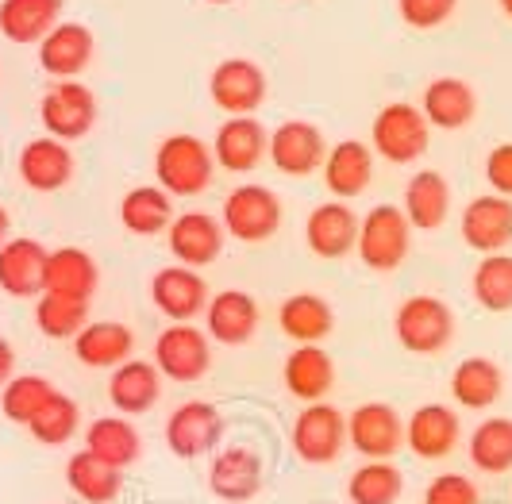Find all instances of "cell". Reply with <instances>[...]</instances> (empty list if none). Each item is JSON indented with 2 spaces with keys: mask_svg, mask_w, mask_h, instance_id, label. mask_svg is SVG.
Masks as SVG:
<instances>
[{
  "mask_svg": "<svg viewBox=\"0 0 512 504\" xmlns=\"http://www.w3.org/2000/svg\"><path fill=\"white\" fill-rule=\"evenodd\" d=\"M212 147H208L201 135H166L154 151V177H158V189H166L170 197H197L212 185Z\"/></svg>",
  "mask_w": 512,
  "mask_h": 504,
  "instance_id": "obj_1",
  "label": "cell"
},
{
  "mask_svg": "<svg viewBox=\"0 0 512 504\" xmlns=\"http://www.w3.org/2000/svg\"><path fill=\"white\" fill-rule=\"evenodd\" d=\"M409 243H412V224L405 220V212L397 204H374L359 220V243H355V251H359L366 270L393 274L409 258Z\"/></svg>",
  "mask_w": 512,
  "mask_h": 504,
  "instance_id": "obj_2",
  "label": "cell"
},
{
  "mask_svg": "<svg viewBox=\"0 0 512 504\" xmlns=\"http://www.w3.org/2000/svg\"><path fill=\"white\" fill-rule=\"evenodd\" d=\"M428 139H432V127L424 120V112L409 101L385 104L382 112L374 116V124H370V151L382 154L385 162H393V166L416 162L420 154L428 151Z\"/></svg>",
  "mask_w": 512,
  "mask_h": 504,
  "instance_id": "obj_3",
  "label": "cell"
},
{
  "mask_svg": "<svg viewBox=\"0 0 512 504\" xmlns=\"http://www.w3.org/2000/svg\"><path fill=\"white\" fill-rule=\"evenodd\" d=\"M220 224L235 243H266L282 227V201L266 185H239L224 197Z\"/></svg>",
  "mask_w": 512,
  "mask_h": 504,
  "instance_id": "obj_4",
  "label": "cell"
},
{
  "mask_svg": "<svg viewBox=\"0 0 512 504\" xmlns=\"http://www.w3.org/2000/svg\"><path fill=\"white\" fill-rule=\"evenodd\" d=\"M455 312L439 297H409L393 316V335L397 343L412 354H439L455 339Z\"/></svg>",
  "mask_w": 512,
  "mask_h": 504,
  "instance_id": "obj_5",
  "label": "cell"
},
{
  "mask_svg": "<svg viewBox=\"0 0 512 504\" xmlns=\"http://www.w3.org/2000/svg\"><path fill=\"white\" fill-rule=\"evenodd\" d=\"M289 443L301 462L308 466H328L335 462L343 447H347V416L335 408V404H305L293 420V431H289Z\"/></svg>",
  "mask_w": 512,
  "mask_h": 504,
  "instance_id": "obj_6",
  "label": "cell"
},
{
  "mask_svg": "<svg viewBox=\"0 0 512 504\" xmlns=\"http://www.w3.org/2000/svg\"><path fill=\"white\" fill-rule=\"evenodd\" d=\"M39 120H43L51 139H62V143L85 139L97 124V97L77 77L74 81H58L39 101Z\"/></svg>",
  "mask_w": 512,
  "mask_h": 504,
  "instance_id": "obj_7",
  "label": "cell"
},
{
  "mask_svg": "<svg viewBox=\"0 0 512 504\" xmlns=\"http://www.w3.org/2000/svg\"><path fill=\"white\" fill-rule=\"evenodd\" d=\"M208 343L212 339L201 328H193V324H170L166 331H158V339H154L158 374L170 381H181V385L201 381L208 374V366H212V347Z\"/></svg>",
  "mask_w": 512,
  "mask_h": 504,
  "instance_id": "obj_8",
  "label": "cell"
},
{
  "mask_svg": "<svg viewBox=\"0 0 512 504\" xmlns=\"http://www.w3.org/2000/svg\"><path fill=\"white\" fill-rule=\"evenodd\" d=\"M266 93H270V81L251 58H224L208 77V97L228 116H255Z\"/></svg>",
  "mask_w": 512,
  "mask_h": 504,
  "instance_id": "obj_9",
  "label": "cell"
},
{
  "mask_svg": "<svg viewBox=\"0 0 512 504\" xmlns=\"http://www.w3.org/2000/svg\"><path fill=\"white\" fill-rule=\"evenodd\" d=\"M347 443L370 462H393V454L405 447V420L393 404H359L347 416Z\"/></svg>",
  "mask_w": 512,
  "mask_h": 504,
  "instance_id": "obj_10",
  "label": "cell"
},
{
  "mask_svg": "<svg viewBox=\"0 0 512 504\" xmlns=\"http://www.w3.org/2000/svg\"><path fill=\"white\" fill-rule=\"evenodd\" d=\"M266 154L274 162V170L285 177H312L316 170H324L328 158V143L320 135V127L308 120H285L270 131Z\"/></svg>",
  "mask_w": 512,
  "mask_h": 504,
  "instance_id": "obj_11",
  "label": "cell"
},
{
  "mask_svg": "<svg viewBox=\"0 0 512 504\" xmlns=\"http://www.w3.org/2000/svg\"><path fill=\"white\" fill-rule=\"evenodd\" d=\"M220 439H224V416L208 401H185L166 420V447L178 458H201L216 451Z\"/></svg>",
  "mask_w": 512,
  "mask_h": 504,
  "instance_id": "obj_12",
  "label": "cell"
},
{
  "mask_svg": "<svg viewBox=\"0 0 512 504\" xmlns=\"http://www.w3.org/2000/svg\"><path fill=\"white\" fill-rule=\"evenodd\" d=\"M224 224L216 216H208L201 208H189L174 216V224L166 231L170 239V251L178 258V266H189V270H201V266H212L220 251H224Z\"/></svg>",
  "mask_w": 512,
  "mask_h": 504,
  "instance_id": "obj_13",
  "label": "cell"
},
{
  "mask_svg": "<svg viewBox=\"0 0 512 504\" xmlns=\"http://www.w3.org/2000/svg\"><path fill=\"white\" fill-rule=\"evenodd\" d=\"M462 243L478 254H501L512 243V201L509 197H474L459 216Z\"/></svg>",
  "mask_w": 512,
  "mask_h": 504,
  "instance_id": "obj_14",
  "label": "cell"
},
{
  "mask_svg": "<svg viewBox=\"0 0 512 504\" xmlns=\"http://www.w3.org/2000/svg\"><path fill=\"white\" fill-rule=\"evenodd\" d=\"M305 243L316 258H347L359 243V216L351 212L347 201L316 204L305 220Z\"/></svg>",
  "mask_w": 512,
  "mask_h": 504,
  "instance_id": "obj_15",
  "label": "cell"
},
{
  "mask_svg": "<svg viewBox=\"0 0 512 504\" xmlns=\"http://www.w3.org/2000/svg\"><path fill=\"white\" fill-rule=\"evenodd\" d=\"M208 489L228 504H247L262 493V454L255 447H224L208 466Z\"/></svg>",
  "mask_w": 512,
  "mask_h": 504,
  "instance_id": "obj_16",
  "label": "cell"
},
{
  "mask_svg": "<svg viewBox=\"0 0 512 504\" xmlns=\"http://www.w3.org/2000/svg\"><path fill=\"white\" fill-rule=\"evenodd\" d=\"M151 301L162 316H170L174 324H189L193 316H201L208 304V285L197 270L189 266H162L151 278Z\"/></svg>",
  "mask_w": 512,
  "mask_h": 504,
  "instance_id": "obj_17",
  "label": "cell"
},
{
  "mask_svg": "<svg viewBox=\"0 0 512 504\" xmlns=\"http://www.w3.org/2000/svg\"><path fill=\"white\" fill-rule=\"evenodd\" d=\"M205 331L208 339L224 347H243L258 331V301L243 289H224L205 304Z\"/></svg>",
  "mask_w": 512,
  "mask_h": 504,
  "instance_id": "obj_18",
  "label": "cell"
},
{
  "mask_svg": "<svg viewBox=\"0 0 512 504\" xmlns=\"http://www.w3.org/2000/svg\"><path fill=\"white\" fill-rule=\"evenodd\" d=\"M266 143L270 135L255 116H228V124H220L212 139V158L231 174H251L266 158Z\"/></svg>",
  "mask_w": 512,
  "mask_h": 504,
  "instance_id": "obj_19",
  "label": "cell"
},
{
  "mask_svg": "<svg viewBox=\"0 0 512 504\" xmlns=\"http://www.w3.org/2000/svg\"><path fill=\"white\" fill-rule=\"evenodd\" d=\"M16 166H20V181H24L27 189H35V193H58L74 177V154H70V147L62 139L43 135V139H31L24 151H20Z\"/></svg>",
  "mask_w": 512,
  "mask_h": 504,
  "instance_id": "obj_20",
  "label": "cell"
},
{
  "mask_svg": "<svg viewBox=\"0 0 512 504\" xmlns=\"http://www.w3.org/2000/svg\"><path fill=\"white\" fill-rule=\"evenodd\" d=\"M374 181V151L359 139H339L324 158V185L335 201H355Z\"/></svg>",
  "mask_w": 512,
  "mask_h": 504,
  "instance_id": "obj_21",
  "label": "cell"
},
{
  "mask_svg": "<svg viewBox=\"0 0 512 504\" xmlns=\"http://www.w3.org/2000/svg\"><path fill=\"white\" fill-rule=\"evenodd\" d=\"M462 424L459 416L447 408V404H424L416 408L405 424V443L416 458H428V462H439L459 447Z\"/></svg>",
  "mask_w": 512,
  "mask_h": 504,
  "instance_id": "obj_22",
  "label": "cell"
},
{
  "mask_svg": "<svg viewBox=\"0 0 512 504\" xmlns=\"http://www.w3.org/2000/svg\"><path fill=\"white\" fill-rule=\"evenodd\" d=\"M47 247L39 239H8L0 247V289L8 297H39L43 293V274H47Z\"/></svg>",
  "mask_w": 512,
  "mask_h": 504,
  "instance_id": "obj_23",
  "label": "cell"
},
{
  "mask_svg": "<svg viewBox=\"0 0 512 504\" xmlns=\"http://www.w3.org/2000/svg\"><path fill=\"white\" fill-rule=\"evenodd\" d=\"M420 112H424L428 127L462 131L478 116V93L462 77H436V81H428V89L420 97Z\"/></svg>",
  "mask_w": 512,
  "mask_h": 504,
  "instance_id": "obj_24",
  "label": "cell"
},
{
  "mask_svg": "<svg viewBox=\"0 0 512 504\" xmlns=\"http://www.w3.org/2000/svg\"><path fill=\"white\" fill-rule=\"evenodd\" d=\"M282 378H285V389L297 401H308V404L324 401L335 385L332 354L324 351L320 343H301V347H293V351L285 354Z\"/></svg>",
  "mask_w": 512,
  "mask_h": 504,
  "instance_id": "obj_25",
  "label": "cell"
},
{
  "mask_svg": "<svg viewBox=\"0 0 512 504\" xmlns=\"http://www.w3.org/2000/svg\"><path fill=\"white\" fill-rule=\"evenodd\" d=\"M162 397V374L154 362H143V358H128L112 370L108 378V401L116 412L124 416H143L151 412Z\"/></svg>",
  "mask_w": 512,
  "mask_h": 504,
  "instance_id": "obj_26",
  "label": "cell"
},
{
  "mask_svg": "<svg viewBox=\"0 0 512 504\" xmlns=\"http://www.w3.org/2000/svg\"><path fill=\"white\" fill-rule=\"evenodd\" d=\"M97 51V39L85 24H58L39 43V66L58 81H74Z\"/></svg>",
  "mask_w": 512,
  "mask_h": 504,
  "instance_id": "obj_27",
  "label": "cell"
},
{
  "mask_svg": "<svg viewBox=\"0 0 512 504\" xmlns=\"http://www.w3.org/2000/svg\"><path fill=\"white\" fill-rule=\"evenodd\" d=\"M131 347H135V335L128 324H116V320H89L74 335L77 362L93 370H116L131 358Z\"/></svg>",
  "mask_w": 512,
  "mask_h": 504,
  "instance_id": "obj_28",
  "label": "cell"
},
{
  "mask_svg": "<svg viewBox=\"0 0 512 504\" xmlns=\"http://www.w3.org/2000/svg\"><path fill=\"white\" fill-rule=\"evenodd\" d=\"M405 220L412 231H436L451 216V185L439 170H420L405 185V204H401Z\"/></svg>",
  "mask_w": 512,
  "mask_h": 504,
  "instance_id": "obj_29",
  "label": "cell"
},
{
  "mask_svg": "<svg viewBox=\"0 0 512 504\" xmlns=\"http://www.w3.org/2000/svg\"><path fill=\"white\" fill-rule=\"evenodd\" d=\"M66 0H0V35L8 43H43L62 24Z\"/></svg>",
  "mask_w": 512,
  "mask_h": 504,
  "instance_id": "obj_30",
  "label": "cell"
},
{
  "mask_svg": "<svg viewBox=\"0 0 512 504\" xmlns=\"http://www.w3.org/2000/svg\"><path fill=\"white\" fill-rule=\"evenodd\" d=\"M101 285V270L93 262V254L81 247H58L47 254V274H43V293H62L89 301Z\"/></svg>",
  "mask_w": 512,
  "mask_h": 504,
  "instance_id": "obj_31",
  "label": "cell"
},
{
  "mask_svg": "<svg viewBox=\"0 0 512 504\" xmlns=\"http://www.w3.org/2000/svg\"><path fill=\"white\" fill-rule=\"evenodd\" d=\"M501 393H505V374H501V366L493 358L470 354V358H462L459 366H455V374H451V397L462 408L482 412V408L501 401Z\"/></svg>",
  "mask_w": 512,
  "mask_h": 504,
  "instance_id": "obj_32",
  "label": "cell"
},
{
  "mask_svg": "<svg viewBox=\"0 0 512 504\" xmlns=\"http://www.w3.org/2000/svg\"><path fill=\"white\" fill-rule=\"evenodd\" d=\"M120 224L139 239H154L174 224V197L158 185H139V189L124 193V201H120Z\"/></svg>",
  "mask_w": 512,
  "mask_h": 504,
  "instance_id": "obj_33",
  "label": "cell"
},
{
  "mask_svg": "<svg viewBox=\"0 0 512 504\" xmlns=\"http://www.w3.org/2000/svg\"><path fill=\"white\" fill-rule=\"evenodd\" d=\"M278 324H282L285 335L301 347V343H320V339L332 335L335 312L320 293H293V297H285L282 308H278Z\"/></svg>",
  "mask_w": 512,
  "mask_h": 504,
  "instance_id": "obj_34",
  "label": "cell"
},
{
  "mask_svg": "<svg viewBox=\"0 0 512 504\" xmlns=\"http://www.w3.org/2000/svg\"><path fill=\"white\" fill-rule=\"evenodd\" d=\"M66 485L74 489L85 504H112L124 493V470L101 462L97 454L77 451L66 462Z\"/></svg>",
  "mask_w": 512,
  "mask_h": 504,
  "instance_id": "obj_35",
  "label": "cell"
},
{
  "mask_svg": "<svg viewBox=\"0 0 512 504\" xmlns=\"http://www.w3.org/2000/svg\"><path fill=\"white\" fill-rule=\"evenodd\" d=\"M85 451L97 454L101 462L116 466V470H128L131 462L139 458V451H143V439L124 416H101L85 431Z\"/></svg>",
  "mask_w": 512,
  "mask_h": 504,
  "instance_id": "obj_36",
  "label": "cell"
},
{
  "mask_svg": "<svg viewBox=\"0 0 512 504\" xmlns=\"http://www.w3.org/2000/svg\"><path fill=\"white\" fill-rule=\"evenodd\" d=\"M470 462L482 474H509L512 470V416H489L470 431Z\"/></svg>",
  "mask_w": 512,
  "mask_h": 504,
  "instance_id": "obj_37",
  "label": "cell"
},
{
  "mask_svg": "<svg viewBox=\"0 0 512 504\" xmlns=\"http://www.w3.org/2000/svg\"><path fill=\"white\" fill-rule=\"evenodd\" d=\"M405 493V474L393 462H366L347 481L351 504H397Z\"/></svg>",
  "mask_w": 512,
  "mask_h": 504,
  "instance_id": "obj_38",
  "label": "cell"
},
{
  "mask_svg": "<svg viewBox=\"0 0 512 504\" xmlns=\"http://www.w3.org/2000/svg\"><path fill=\"white\" fill-rule=\"evenodd\" d=\"M474 301L486 312H509L512 308V254H482L478 270H474Z\"/></svg>",
  "mask_w": 512,
  "mask_h": 504,
  "instance_id": "obj_39",
  "label": "cell"
},
{
  "mask_svg": "<svg viewBox=\"0 0 512 504\" xmlns=\"http://www.w3.org/2000/svg\"><path fill=\"white\" fill-rule=\"evenodd\" d=\"M89 324V301L62 297V293H39L35 304V328L47 339H74Z\"/></svg>",
  "mask_w": 512,
  "mask_h": 504,
  "instance_id": "obj_40",
  "label": "cell"
},
{
  "mask_svg": "<svg viewBox=\"0 0 512 504\" xmlns=\"http://www.w3.org/2000/svg\"><path fill=\"white\" fill-rule=\"evenodd\" d=\"M77 424H81L77 401L54 389L51 401L39 408V416L27 424V431H31V435H35L43 447H62V443H70V439L77 435Z\"/></svg>",
  "mask_w": 512,
  "mask_h": 504,
  "instance_id": "obj_41",
  "label": "cell"
},
{
  "mask_svg": "<svg viewBox=\"0 0 512 504\" xmlns=\"http://www.w3.org/2000/svg\"><path fill=\"white\" fill-rule=\"evenodd\" d=\"M54 385L39 374H20L4 385V397H0V412L12 420V424H31L39 416V408L51 401Z\"/></svg>",
  "mask_w": 512,
  "mask_h": 504,
  "instance_id": "obj_42",
  "label": "cell"
},
{
  "mask_svg": "<svg viewBox=\"0 0 512 504\" xmlns=\"http://www.w3.org/2000/svg\"><path fill=\"white\" fill-rule=\"evenodd\" d=\"M455 4L459 0H397V12L416 31H432L455 16Z\"/></svg>",
  "mask_w": 512,
  "mask_h": 504,
  "instance_id": "obj_43",
  "label": "cell"
},
{
  "mask_svg": "<svg viewBox=\"0 0 512 504\" xmlns=\"http://www.w3.org/2000/svg\"><path fill=\"white\" fill-rule=\"evenodd\" d=\"M424 504H482V493L466 474H439L424 489Z\"/></svg>",
  "mask_w": 512,
  "mask_h": 504,
  "instance_id": "obj_44",
  "label": "cell"
},
{
  "mask_svg": "<svg viewBox=\"0 0 512 504\" xmlns=\"http://www.w3.org/2000/svg\"><path fill=\"white\" fill-rule=\"evenodd\" d=\"M486 181L493 185L497 197H509L512 201V143H497L486 154Z\"/></svg>",
  "mask_w": 512,
  "mask_h": 504,
  "instance_id": "obj_45",
  "label": "cell"
},
{
  "mask_svg": "<svg viewBox=\"0 0 512 504\" xmlns=\"http://www.w3.org/2000/svg\"><path fill=\"white\" fill-rule=\"evenodd\" d=\"M12 370H16V351H12V343L0 335V385L12 381Z\"/></svg>",
  "mask_w": 512,
  "mask_h": 504,
  "instance_id": "obj_46",
  "label": "cell"
},
{
  "mask_svg": "<svg viewBox=\"0 0 512 504\" xmlns=\"http://www.w3.org/2000/svg\"><path fill=\"white\" fill-rule=\"evenodd\" d=\"M8 224H12V220H8V208L0 204V247L8 243Z\"/></svg>",
  "mask_w": 512,
  "mask_h": 504,
  "instance_id": "obj_47",
  "label": "cell"
},
{
  "mask_svg": "<svg viewBox=\"0 0 512 504\" xmlns=\"http://www.w3.org/2000/svg\"><path fill=\"white\" fill-rule=\"evenodd\" d=\"M501 12H505V16L512 20V0H501Z\"/></svg>",
  "mask_w": 512,
  "mask_h": 504,
  "instance_id": "obj_48",
  "label": "cell"
},
{
  "mask_svg": "<svg viewBox=\"0 0 512 504\" xmlns=\"http://www.w3.org/2000/svg\"><path fill=\"white\" fill-rule=\"evenodd\" d=\"M205 4H235V0H205Z\"/></svg>",
  "mask_w": 512,
  "mask_h": 504,
  "instance_id": "obj_49",
  "label": "cell"
}]
</instances>
